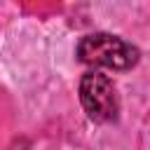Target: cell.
I'll use <instances>...</instances> for the list:
<instances>
[{
  "label": "cell",
  "mask_w": 150,
  "mask_h": 150,
  "mask_svg": "<svg viewBox=\"0 0 150 150\" xmlns=\"http://www.w3.org/2000/svg\"><path fill=\"white\" fill-rule=\"evenodd\" d=\"M77 59L87 66H103L112 70H129L138 63V49L110 33H91L77 42Z\"/></svg>",
  "instance_id": "cell-1"
},
{
  "label": "cell",
  "mask_w": 150,
  "mask_h": 150,
  "mask_svg": "<svg viewBox=\"0 0 150 150\" xmlns=\"http://www.w3.org/2000/svg\"><path fill=\"white\" fill-rule=\"evenodd\" d=\"M80 101L84 112L89 115V120L94 122H115L117 112H120V101H117V91L115 84L110 82L108 75L103 73H87L80 82Z\"/></svg>",
  "instance_id": "cell-2"
}]
</instances>
